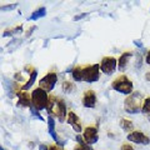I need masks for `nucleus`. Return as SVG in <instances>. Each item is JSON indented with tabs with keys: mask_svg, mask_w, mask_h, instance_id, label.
I'll list each match as a JSON object with an SVG mask.
<instances>
[{
	"mask_svg": "<svg viewBox=\"0 0 150 150\" xmlns=\"http://www.w3.org/2000/svg\"><path fill=\"white\" fill-rule=\"evenodd\" d=\"M71 76L75 81L95 83L100 78V65L93 64L86 67H75L71 69Z\"/></svg>",
	"mask_w": 150,
	"mask_h": 150,
	"instance_id": "nucleus-1",
	"label": "nucleus"
},
{
	"mask_svg": "<svg viewBox=\"0 0 150 150\" xmlns=\"http://www.w3.org/2000/svg\"><path fill=\"white\" fill-rule=\"evenodd\" d=\"M46 111H48L49 116H55L58 118V120L60 123H63L67 119V106H65V101L63 99H59L54 95L49 96V104L46 108Z\"/></svg>",
	"mask_w": 150,
	"mask_h": 150,
	"instance_id": "nucleus-2",
	"label": "nucleus"
},
{
	"mask_svg": "<svg viewBox=\"0 0 150 150\" xmlns=\"http://www.w3.org/2000/svg\"><path fill=\"white\" fill-rule=\"evenodd\" d=\"M143 95L139 91H134L124 101V110L129 114H138L143 108Z\"/></svg>",
	"mask_w": 150,
	"mask_h": 150,
	"instance_id": "nucleus-3",
	"label": "nucleus"
},
{
	"mask_svg": "<svg viewBox=\"0 0 150 150\" xmlns=\"http://www.w3.org/2000/svg\"><path fill=\"white\" fill-rule=\"evenodd\" d=\"M49 104V95L41 88H36L31 91V106L35 108L38 111L44 110L48 108Z\"/></svg>",
	"mask_w": 150,
	"mask_h": 150,
	"instance_id": "nucleus-4",
	"label": "nucleus"
},
{
	"mask_svg": "<svg viewBox=\"0 0 150 150\" xmlns=\"http://www.w3.org/2000/svg\"><path fill=\"white\" fill-rule=\"evenodd\" d=\"M111 88L114 89L115 91L124 94V95H128V96L134 93L133 81L129 80V78L126 76V75H120V76L114 79L111 83Z\"/></svg>",
	"mask_w": 150,
	"mask_h": 150,
	"instance_id": "nucleus-5",
	"label": "nucleus"
},
{
	"mask_svg": "<svg viewBox=\"0 0 150 150\" xmlns=\"http://www.w3.org/2000/svg\"><path fill=\"white\" fill-rule=\"evenodd\" d=\"M56 81H58V75L56 73H48L39 80V88H41L46 93H50L54 89Z\"/></svg>",
	"mask_w": 150,
	"mask_h": 150,
	"instance_id": "nucleus-6",
	"label": "nucleus"
},
{
	"mask_svg": "<svg viewBox=\"0 0 150 150\" xmlns=\"http://www.w3.org/2000/svg\"><path fill=\"white\" fill-rule=\"evenodd\" d=\"M118 67V62L112 56H104L100 63V70L106 75H111L116 70Z\"/></svg>",
	"mask_w": 150,
	"mask_h": 150,
	"instance_id": "nucleus-7",
	"label": "nucleus"
},
{
	"mask_svg": "<svg viewBox=\"0 0 150 150\" xmlns=\"http://www.w3.org/2000/svg\"><path fill=\"white\" fill-rule=\"evenodd\" d=\"M83 138L88 145H93L99 140V131L95 126H88V128L84 129Z\"/></svg>",
	"mask_w": 150,
	"mask_h": 150,
	"instance_id": "nucleus-8",
	"label": "nucleus"
},
{
	"mask_svg": "<svg viewBox=\"0 0 150 150\" xmlns=\"http://www.w3.org/2000/svg\"><path fill=\"white\" fill-rule=\"evenodd\" d=\"M128 140L131 143H135V144H140V145H148L150 143V139L148 135H145L142 131H138V130H134L133 133L128 134Z\"/></svg>",
	"mask_w": 150,
	"mask_h": 150,
	"instance_id": "nucleus-9",
	"label": "nucleus"
},
{
	"mask_svg": "<svg viewBox=\"0 0 150 150\" xmlns=\"http://www.w3.org/2000/svg\"><path fill=\"white\" fill-rule=\"evenodd\" d=\"M83 105L89 109L96 106V95L93 90H86L83 95Z\"/></svg>",
	"mask_w": 150,
	"mask_h": 150,
	"instance_id": "nucleus-10",
	"label": "nucleus"
},
{
	"mask_svg": "<svg viewBox=\"0 0 150 150\" xmlns=\"http://www.w3.org/2000/svg\"><path fill=\"white\" fill-rule=\"evenodd\" d=\"M68 123L71 125V128L76 131V133H81V130H83V128H81V123H80V119H79V116L75 114L74 111H70V112H68Z\"/></svg>",
	"mask_w": 150,
	"mask_h": 150,
	"instance_id": "nucleus-11",
	"label": "nucleus"
},
{
	"mask_svg": "<svg viewBox=\"0 0 150 150\" xmlns=\"http://www.w3.org/2000/svg\"><path fill=\"white\" fill-rule=\"evenodd\" d=\"M18 96H19V101H18V106H21V108H29L31 106V95L28 94V91H19L18 93Z\"/></svg>",
	"mask_w": 150,
	"mask_h": 150,
	"instance_id": "nucleus-12",
	"label": "nucleus"
},
{
	"mask_svg": "<svg viewBox=\"0 0 150 150\" xmlns=\"http://www.w3.org/2000/svg\"><path fill=\"white\" fill-rule=\"evenodd\" d=\"M48 131H49V134H50V137L53 138V140L56 143V144H63V143H60V140H59V137H58V134H56V131H55V121H54V118L53 116H49L48 118Z\"/></svg>",
	"mask_w": 150,
	"mask_h": 150,
	"instance_id": "nucleus-13",
	"label": "nucleus"
},
{
	"mask_svg": "<svg viewBox=\"0 0 150 150\" xmlns=\"http://www.w3.org/2000/svg\"><path fill=\"white\" fill-rule=\"evenodd\" d=\"M131 54L130 51H126V53H123L120 55V58L118 60V68L120 71H124V70L126 69V67H128V63H129V60L131 58Z\"/></svg>",
	"mask_w": 150,
	"mask_h": 150,
	"instance_id": "nucleus-14",
	"label": "nucleus"
},
{
	"mask_svg": "<svg viewBox=\"0 0 150 150\" xmlns=\"http://www.w3.org/2000/svg\"><path fill=\"white\" fill-rule=\"evenodd\" d=\"M120 126L124 131H126V133H129V134L134 131V124H133V121L129 119H125V118L120 119Z\"/></svg>",
	"mask_w": 150,
	"mask_h": 150,
	"instance_id": "nucleus-15",
	"label": "nucleus"
},
{
	"mask_svg": "<svg viewBox=\"0 0 150 150\" xmlns=\"http://www.w3.org/2000/svg\"><path fill=\"white\" fill-rule=\"evenodd\" d=\"M36 78H38V71L35 70L34 73H31V74H30V78L28 79V81L21 86V90H23V91L29 90V89H30L33 85H34V83H35V80H36Z\"/></svg>",
	"mask_w": 150,
	"mask_h": 150,
	"instance_id": "nucleus-16",
	"label": "nucleus"
},
{
	"mask_svg": "<svg viewBox=\"0 0 150 150\" xmlns=\"http://www.w3.org/2000/svg\"><path fill=\"white\" fill-rule=\"evenodd\" d=\"M45 15H46V9L43 6V8H39L38 10H35L33 13L28 20H38V19H40V18H44Z\"/></svg>",
	"mask_w": 150,
	"mask_h": 150,
	"instance_id": "nucleus-17",
	"label": "nucleus"
},
{
	"mask_svg": "<svg viewBox=\"0 0 150 150\" xmlns=\"http://www.w3.org/2000/svg\"><path fill=\"white\" fill-rule=\"evenodd\" d=\"M23 31V25H19V26H15L13 29H8L3 33V36L6 38V36H11V35H15V34H19V33Z\"/></svg>",
	"mask_w": 150,
	"mask_h": 150,
	"instance_id": "nucleus-18",
	"label": "nucleus"
},
{
	"mask_svg": "<svg viewBox=\"0 0 150 150\" xmlns=\"http://www.w3.org/2000/svg\"><path fill=\"white\" fill-rule=\"evenodd\" d=\"M142 112H143V114H145V115H150V96L146 98V99H144Z\"/></svg>",
	"mask_w": 150,
	"mask_h": 150,
	"instance_id": "nucleus-19",
	"label": "nucleus"
},
{
	"mask_svg": "<svg viewBox=\"0 0 150 150\" xmlns=\"http://www.w3.org/2000/svg\"><path fill=\"white\" fill-rule=\"evenodd\" d=\"M74 89H75V85L71 81L67 80L63 83V91L64 93H71V91H74Z\"/></svg>",
	"mask_w": 150,
	"mask_h": 150,
	"instance_id": "nucleus-20",
	"label": "nucleus"
},
{
	"mask_svg": "<svg viewBox=\"0 0 150 150\" xmlns=\"http://www.w3.org/2000/svg\"><path fill=\"white\" fill-rule=\"evenodd\" d=\"M30 112H31V115L34 116V118H36L38 120H40V121H44V118L41 116V114L39 111H38L35 108H33V106H30Z\"/></svg>",
	"mask_w": 150,
	"mask_h": 150,
	"instance_id": "nucleus-21",
	"label": "nucleus"
},
{
	"mask_svg": "<svg viewBox=\"0 0 150 150\" xmlns=\"http://www.w3.org/2000/svg\"><path fill=\"white\" fill-rule=\"evenodd\" d=\"M18 6V4L15 3V4H10V5H3L1 8V11H9V10H13V9H15Z\"/></svg>",
	"mask_w": 150,
	"mask_h": 150,
	"instance_id": "nucleus-22",
	"label": "nucleus"
},
{
	"mask_svg": "<svg viewBox=\"0 0 150 150\" xmlns=\"http://www.w3.org/2000/svg\"><path fill=\"white\" fill-rule=\"evenodd\" d=\"M74 150H91V148H90V145H88V144H85V145L79 144L74 148Z\"/></svg>",
	"mask_w": 150,
	"mask_h": 150,
	"instance_id": "nucleus-23",
	"label": "nucleus"
},
{
	"mask_svg": "<svg viewBox=\"0 0 150 150\" xmlns=\"http://www.w3.org/2000/svg\"><path fill=\"white\" fill-rule=\"evenodd\" d=\"M120 150H134V148L131 146L130 144L125 143V144H123V145H121V149H120Z\"/></svg>",
	"mask_w": 150,
	"mask_h": 150,
	"instance_id": "nucleus-24",
	"label": "nucleus"
},
{
	"mask_svg": "<svg viewBox=\"0 0 150 150\" xmlns=\"http://www.w3.org/2000/svg\"><path fill=\"white\" fill-rule=\"evenodd\" d=\"M49 150H64L62 146H59L58 144H51L49 146Z\"/></svg>",
	"mask_w": 150,
	"mask_h": 150,
	"instance_id": "nucleus-25",
	"label": "nucleus"
},
{
	"mask_svg": "<svg viewBox=\"0 0 150 150\" xmlns=\"http://www.w3.org/2000/svg\"><path fill=\"white\" fill-rule=\"evenodd\" d=\"M35 29H36V26H31V29H29L30 31H28V33H26V36H29V35H31V34H33V31H34Z\"/></svg>",
	"mask_w": 150,
	"mask_h": 150,
	"instance_id": "nucleus-26",
	"label": "nucleus"
},
{
	"mask_svg": "<svg viewBox=\"0 0 150 150\" xmlns=\"http://www.w3.org/2000/svg\"><path fill=\"white\" fill-rule=\"evenodd\" d=\"M134 44H135V45H137V46H139V48H143V43H142V41L134 40Z\"/></svg>",
	"mask_w": 150,
	"mask_h": 150,
	"instance_id": "nucleus-27",
	"label": "nucleus"
},
{
	"mask_svg": "<svg viewBox=\"0 0 150 150\" xmlns=\"http://www.w3.org/2000/svg\"><path fill=\"white\" fill-rule=\"evenodd\" d=\"M145 60H146V63L150 65V50L146 53V58H145Z\"/></svg>",
	"mask_w": 150,
	"mask_h": 150,
	"instance_id": "nucleus-28",
	"label": "nucleus"
},
{
	"mask_svg": "<svg viewBox=\"0 0 150 150\" xmlns=\"http://www.w3.org/2000/svg\"><path fill=\"white\" fill-rule=\"evenodd\" d=\"M39 150H49V146H46V145L41 144L40 146H39Z\"/></svg>",
	"mask_w": 150,
	"mask_h": 150,
	"instance_id": "nucleus-29",
	"label": "nucleus"
},
{
	"mask_svg": "<svg viewBox=\"0 0 150 150\" xmlns=\"http://www.w3.org/2000/svg\"><path fill=\"white\" fill-rule=\"evenodd\" d=\"M84 16H86V14H81V15H76L74 18V20H79V19H81V18H84Z\"/></svg>",
	"mask_w": 150,
	"mask_h": 150,
	"instance_id": "nucleus-30",
	"label": "nucleus"
},
{
	"mask_svg": "<svg viewBox=\"0 0 150 150\" xmlns=\"http://www.w3.org/2000/svg\"><path fill=\"white\" fill-rule=\"evenodd\" d=\"M145 80L150 83V71H148L146 74H145Z\"/></svg>",
	"mask_w": 150,
	"mask_h": 150,
	"instance_id": "nucleus-31",
	"label": "nucleus"
},
{
	"mask_svg": "<svg viewBox=\"0 0 150 150\" xmlns=\"http://www.w3.org/2000/svg\"><path fill=\"white\" fill-rule=\"evenodd\" d=\"M15 79H16V80H20V81H21V79H23V78H21V74H19V73L15 74Z\"/></svg>",
	"mask_w": 150,
	"mask_h": 150,
	"instance_id": "nucleus-32",
	"label": "nucleus"
},
{
	"mask_svg": "<svg viewBox=\"0 0 150 150\" xmlns=\"http://www.w3.org/2000/svg\"><path fill=\"white\" fill-rule=\"evenodd\" d=\"M0 150H6V149H5V148H1V149H0Z\"/></svg>",
	"mask_w": 150,
	"mask_h": 150,
	"instance_id": "nucleus-33",
	"label": "nucleus"
},
{
	"mask_svg": "<svg viewBox=\"0 0 150 150\" xmlns=\"http://www.w3.org/2000/svg\"><path fill=\"white\" fill-rule=\"evenodd\" d=\"M149 11H150V9H149Z\"/></svg>",
	"mask_w": 150,
	"mask_h": 150,
	"instance_id": "nucleus-34",
	"label": "nucleus"
}]
</instances>
